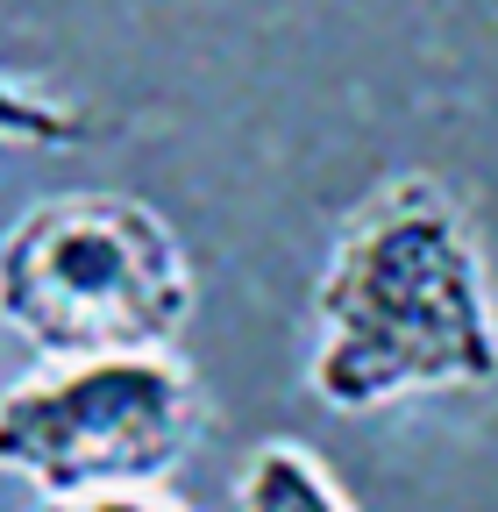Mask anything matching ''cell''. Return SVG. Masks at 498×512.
Returning a JSON list of instances; mask_svg holds the SVG:
<instances>
[{"label":"cell","instance_id":"2","mask_svg":"<svg viewBox=\"0 0 498 512\" xmlns=\"http://www.w3.org/2000/svg\"><path fill=\"white\" fill-rule=\"evenodd\" d=\"M200 420V377L171 349L43 356L0 392V477L72 512H178L171 470Z\"/></svg>","mask_w":498,"mask_h":512},{"label":"cell","instance_id":"4","mask_svg":"<svg viewBox=\"0 0 498 512\" xmlns=\"http://www.w3.org/2000/svg\"><path fill=\"white\" fill-rule=\"evenodd\" d=\"M235 505H249V512H292V505L342 512L349 484L306 441H257V448H249V463L235 470Z\"/></svg>","mask_w":498,"mask_h":512},{"label":"cell","instance_id":"1","mask_svg":"<svg viewBox=\"0 0 498 512\" xmlns=\"http://www.w3.org/2000/svg\"><path fill=\"white\" fill-rule=\"evenodd\" d=\"M498 377V299L456 192L427 171L385 178L342 221L314 285L306 392L328 413H378Z\"/></svg>","mask_w":498,"mask_h":512},{"label":"cell","instance_id":"5","mask_svg":"<svg viewBox=\"0 0 498 512\" xmlns=\"http://www.w3.org/2000/svg\"><path fill=\"white\" fill-rule=\"evenodd\" d=\"M93 136V114L79 100H57L43 86L0 79V150H72Z\"/></svg>","mask_w":498,"mask_h":512},{"label":"cell","instance_id":"3","mask_svg":"<svg viewBox=\"0 0 498 512\" xmlns=\"http://www.w3.org/2000/svg\"><path fill=\"white\" fill-rule=\"evenodd\" d=\"M0 320L36 356L171 349L193 320V256L129 192H50L0 235Z\"/></svg>","mask_w":498,"mask_h":512}]
</instances>
